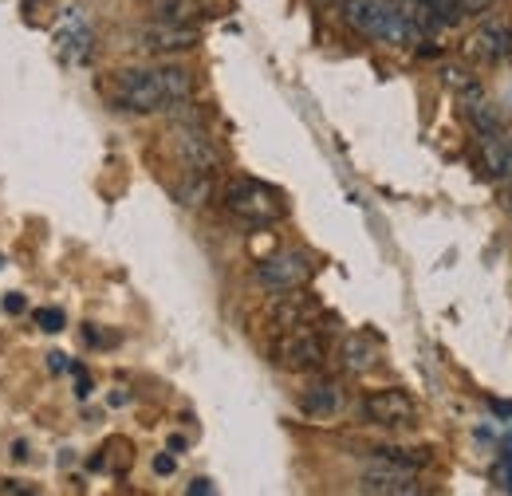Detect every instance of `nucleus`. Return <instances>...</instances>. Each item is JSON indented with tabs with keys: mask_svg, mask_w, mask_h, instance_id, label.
Returning <instances> with one entry per match:
<instances>
[{
	"mask_svg": "<svg viewBox=\"0 0 512 496\" xmlns=\"http://www.w3.org/2000/svg\"><path fill=\"white\" fill-rule=\"evenodd\" d=\"M111 99L130 111V115H154V111H170L178 103H186L193 91V75L178 63H162V67H127L115 71L111 79Z\"/></svg>",
	"mask_w": 512,
	"mask_h": 496,
	"instance_id": "nucleus-1",
	"label": "nucleus"
},
{
	"mask_svg": "<svg viewBox=\"0 0 512 496\" xmlns=\"http://www.w3.org/2000/svg\"><path fill=\"white\" fill-rule=\"evenodd\" d=\"M339 16L351 32H359L367 40H383V44H414L418 40V28L410 24V16L386 8L383 0H343Z\"/></svg>",
	"mask_w": 512,
	"mask_h": 496,
	"instance_id": "nucleus-2",
	"label": "nucleus"
},
{
	"mask_svg": "<svg viewBox=\"0 0 512 496\" xmlns=\"http://www.w3.org/2000/svg\"><path fill=\"white\" fill-rule=\"evenodd\" d=\"M225 209L249 229H268L284 217V197L264 182H233L225 189Z\"/></svg>",
	"mask_w": 512,
	"mask_h": 496,
	"instance_id": "nucleus-3",
	"label": "nucleus"
},
{
	"mask_svg": "<svg viewBox=\"0 0 512 496\" xmlns=\"http://www.w3.org/2000/svg\"><path fill=\"white\" fill-rule=\"evenodd\" d=\"M276 363L284 371H320L323 359H327V343L316 327H292V331H280V343H276Z\"/></svg>",
	"mask_w": 512,
	"mask_h": 496,
	"instance_id": "nucleus-4",
	"label": "nucleus"
},
{
	"mask_svg": "<svg viewBox=\"0 0 512 496\" xmlns=\"http://www.w3.org/2000/svg\"><path fill=\"white\" fill-rule=\"evenodd\" d=\"M308 272H312V260H308V252H300V248L276 252V256H268V260L256 264V280H260L268 292L300 288V284L308 280Z\"/></svg>",
	"mask_w": 512,
	"mask_h": 496,
	"instance_id": "nucleus-5",
	"label": "nucleus"
},
{
	"mask_svg": "<svg viewBox=\"0 0 512 496\" xmlns=\"http://www.w3.org/2000/svg\"><path fill=\"white\" fill-rule=\"evenodd\" d=\"M201 44V32L193 24H166V20H154L146 24L138 36H134V48L138 52H150V56H174V52H190Z\"/></svg>",
	"mask_w": 512,
	"mask_h": 496,
	"instance_id": "nucleus-6",
	"label": "nucleus"
},
{
	"mask_svg": "<svg viewBox=\"0 0 512 496\" xmlns=\"http://www.w3.org/2000/svg\"><path fill=\"white\" fill-rule=\"evenodd\" d=\"M363 418L375 422V426H386V430L410 426L418 418V402L406 390H394V386L390 390H375V394L363 398Z\"/></svg>",
	"mask_w": 512,
	"mask_h": 496,
	"instance_id": "nucleus-7",
	"label": "nucleus"
},
{
	"mask_svg": "<svg viewBox=\"0 0 512 496\" xmlns=\"http://www.w3.org/2000/svg\"><path fill=\"white\" fill-rule=\"evenodd\" d=\"M359 489H363V493H379V496H414V493H422V485H418L414 469H402V465H394V461L367 469V473L359 477Z\"/></svg>",
	"mask_w": 512,
	"mask_h": 496,
	"instance_id": "nucleus-8",
	"label": "nucleus"
},
{
	"mask_svg": "<svg viewBox=\"0 0 512 496\" xmlns=\"http://www.w3.org/2000/svg\"><path fill=\"white\" fill-rule=\"evenodd\" d=\"M312 315H316V300L304 296L300 288H288V292H280V296L268 304V319H272L276 331L304 327V323H312Z\"/></svg>",
	"mask_w": 512,
	"mask_h": 496,
	"instance_id": "nucleus-9",
	"label": "nucleus"
},
{
	"mask_svg": "<svg viewBox=\"0 0 512 496\" xmlns=\"http://www.w3.org/2000/svg\"><path fill=\"white\" fill-rule=\"evenodd\" d=\"M178 150H182V158H186L190 170L213 174V170L221 166V154H217V146L209 142V134L201 130V119L190 126H182V134H178Z\"/></svg>",
	"mask_w": 512,
	"mask_h": 496,
	"instance_id": "nucleus-10",
	"label": "nucleus"
},
{
	"mask_svg": "<svg viewBox=\"0 0 512 496\" xmlns=\"http://www.w3.org/2000/svg\"><path fill=\"white\" fill-rule=\"evenodd\" d=\"M469 56L485 63H497L501 56H509V28H501V24L481 28V32L469 40Z\"/></svg>",
	"mask_w": 512,
	"mask_h": 496,
	"instance_id": "nucleus-11",
	"label": "nucleus"
},
{
	"mask_svg": "<svg viewBox=\"0 0 512 496\" xmlns=\"http://www.w3.org/2000/svg\"><path fill=\"white\" fill-rule=\"evenodd\" d=\"M339 386L335 382H316V386H308L304 394H300V410L308 414V418H331V414H339Z\"/></svg>",
	"mask_w": 512,
	"mask_h": 496,
	"instance_id": "nucleus-12",
	"label": "nucleus"
},
{
	"mask_svg": "<svg viewBox=\"0 0 512 496\" xmlns=\"http://www.w3.org/2000/svg\"><path fill=\"white\" fill-rule=\"evenodd\" d=\"M209 12H213L209 0H154V16L166 24H193Z\"/></svg>",
	"mask_w": 512,
	"mask_h": 496,
	"instance_id": "nucleus-13",
	"label": "nucleus"
},
{
	"mask_svg": "<svg viewBox=\"0 0 512 496\" xmlns=\"http://www.w3.org/2000/svg\"><path fill=\"white\" fill-rule=\"evenodd\" d=\"M343 363H347V371H367L375 363V343L363 335H351L343 343Z\"/></svg>",
	"mask_w": 512,
	"mask_h": 496,
	"instance_id": "nucleus-14",
	"label": "nucleus"
},
{
	"mask_svg": "<svg viewBox=\"0 0 512 496\" xmlns=\"http://www.w3.org/2000/svg\"><path fill=\"white\" fill-rule=\"evenodd\" d=\"M178 197H182V205H201V201L209 197V174L190 170V178L178 186Z\"/></svg>",
	"mask_w": 512,
	"mask_h": 496,
	"instance_id": "nucleus-15",
	"label": "nucleus"
},
{
	"mask_svg": "<svg viewBox=\"0 0 512 496\" xmlns=\"http://www.w3.org/2000/svg\"><path fill=\"white\" fill-rule=\"evenodd\" d=\"M485 162H489V174H509L512 170V150L505 146V142H489L485 146Z\"/></svg>",
	"mask_w": 512,
	"mask_h": 496,
	"instance_id": "nucleus-16",
	"label": "nucleus"
},
{
	"mask_svg": "<svg viewBox=\"0 0 512 496\" xmlns=\"http://www.w3.org/2000/svg\"><path fill=\"white\" fill-rule=\"evenodd\" d=\"M36 323H40V331L56 335V331H64L67 315H64L60 308H44V311H36Z\"/></svg>",
	"mask_w": 512,
	"mask_h": 496,
	"instance_id": "nucleus-17",
	"label": "nucleus"
},
{
	"mask_svg": "<svg viewBox=\"0 0 512 496\" xmlns=\"http://www.w3.org/2000/svg\"><path fill=\"white\" fill-rule=\"evenodd\" d=\"M489 4H493V0H457V4H453V20L461 24V20H469V16H481Z\"/></svg>",
	"mask_w": 512,
	"mask_h": 496,
	"instance_id": "nucleus-18",
	"label": "nucleus"
},
{
	"mask_svg": "<svg viewBox=\"0 0 512 496\" xmlns=\"http://www.w3.org/2000/svg\"><path fill=\"white\" fill-rule=\"evenodd\" d=\"M4 311H8V315H20V311H28V300H24L20 292H8V296H4Z\"/></svg>",
	"mask_w": 512,
	"mask_h": 496,
	"instance_id": "nucleus-19",
	"label": "nucleus"
},
{
	"mask_svg": "<svg viewBox=\"0 0 512 496\" xmlns=\"http://www.w3.org/2000/svg\"><path fill=\"white\" fill-rule=\"evenodd\" d=\"M154 473H162V477H170V473H174V457H170V453H162V457H154Z\"/></svg>",
	"mask_w": 512,
	"mask_h": 496,
	"instance_id": "nucleus-20",
	"label": "nucleus"
},
{
	"mask_svg": "<svg viewBox=\"0 0 512 496\" xmlns=\"http://www.w3.org/2000/svg\"><path fill=\"white\" fill-rule=\"evenodd\" d=\"M190 493H193V496L213 493V481H205V477H197V481H193V485H190Z\"/></svg>",
	"mask_w": 512,
	"mask_h": 496,
	"instance_id": "nucleus-21",
	"label": "nucleus"
},
{
	"mask_svg": "<svg viewBox=\"0 0 512 496\" xmlns=\"http://www.w3.org/2000/svg\"><path fill=\"white\" fill-rule=\"evenodd\" d=\"M12 457H16V461H28V445H24V441H20V445H12Z\"/></svg>",
	"mask_w": 512,
	"mask_h": 496,
	"instance_id": "nucleus-22",
	"label": "nucleus"
},
{
	"mask_svg": "<svg viewBox=\"0 0 512 496\" xmlns=\"http://www.w3.org/2000/svg\"><path fill=\"white\" fill-rule=\"evenodd\" d=\"M509 56H512V32H509Z\"/></svg>",
	"mask_w": 512,
	"mask_h": 496,
	"instance_id": "nucleus-23",
	"label": "nucleus"
},
{
	"mask_svg": "<svg viewBox=\"0 0 512 496\" xmlns=\"http://www.w3.org/2000/svg\"><path fill=\"white\" fill-rule=\"evenodd\" d=\"M0 268H4V260H0Z\"/></svg>",
	"mask_w": 512,
	"mask_h": 496,
	"instance_id": "nucleus-24",
	"label": "nucleus"
}]
</instances>
